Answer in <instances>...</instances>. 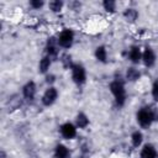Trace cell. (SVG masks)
<instances>
[{"label": "cell", "mask_w": 158, "mask_h": 158, "mask_svg": "<svg viewBox=\"0 0 158 158\" xmlns=\"http://www.w3.org/2000/svg\"><path fill=\"white\" fill-rule=\"evenodd\" d=\"M74 123L75 126L79 128V130H85L89 125H90V120H89V116L83 112V111H79L77 115H75V118H74Z\"/></svg>", "instance_id": "4fadbf2b"}, {"label": "cell", "mask_w": 158, "mask_h": 158, "mask_svg": "<svg viewBox=\"0 0 158 158\" xmlns=\"http://www.w3.org/2000/svg\"><path fill=\"white\" fill-rule=\"evenodd\" d=\"M53 158H70V149L65 144L58 143L53 149Z\"/></svg>", "instance_id": "5bb4252c"}, {"label": "cell", "mask_w": 158, "mask_h": 158, "mask_svg": "<svg viewBox=\"0 0 158 158\" xmlns=\"http://www.w3.org/2000/svg\"><path fill=\"white\" fill-rule=\"evenodd\" d=\"M151 95H152V99L158 102V79H156L153 83H152V86H151Z\"/></svg>", "instance_id": "7402d4cb"}, {"label": "cell", "mask_w": 158, "mask_h": 158, "mask_svg": "<svg viewBox=\"0 0 158 158\" xmlns=\"http://www.w3.org/2000/svg\"><path fill=\"white\" fill-rule=\"evenodd\" d=\"M64 1H62V0H51L48 4H47V6H48V9L52 11V12H54V14H59L62 10H63V7H64Z\"/></svg>", "instance_id": "ffe728a7"}, {"label": "cell", "mask_w": 158, "mask_h": 158, "mask_svg": "<svg viewBox=\"0 0 158 158\" xmlns=\"http://www.w3.org/2000/svg\"><path fill=\"white\" fill-rule=\"evenodd\" d=\"M52 63H53V60H52L48 56L44 54V56L40 59V62H38V73H40V74H43V75L48 74Z\"/></svg>", "instance_id": "2e32d148"}, {"label": "cell", "mask_w": 158, "mask_h": 158, "mask_svg": "<svg viewBox=\"0 0 158 158\" xmlns=\"http://www.w3.org/2000/svg\"><path fill=\"white\" fill-rule=\"evenodd\" d=\"M57 81V77L53 73H48L44 75V83L47 84V86H54V83Z\"/></svg>", "instance_id": "603a6c76"}, {"label": "cell", "mask_w": 158, "mask_h": 158, "mask_svg": "<svg viewBox=\"0 0 158 158\" xmlns=\"http://www.w3.org/2000/svg\"><path fill=\"white\" fill-rule=\"evenodd\" d=\"M70 75H72L73 83L78 86H81L86 83V79H88L86 69L80 63H74V65L70 68Z\"/></svg>", "instance_id": "277c9868"}, {"label": "cell", "mask_w": 158, "mask_h": 158, "mask_svg": "<svg viewBox=\"0 0 158 158\" xmlns=\"http://www.w3.org/2000/svg\"><path fill=\"white\" fill-rule=\"evenodd\" d=\"M156 62H157V54H156L154 49L149 46H146L142 49V63L144 64V67L152 68V67H154Z\"/></svg>", "instance_id": "9c48e42d"}, {"label": "cell", "mask_w": 158, "mask_h": 158, "mask_svg": "<svg viewBox=\"0 0 158 158\" xmlns=\"http://www.w3.org/2000/svg\"><path fill=\"white\" fill-rule=\"evenodd\" d=\"M59 62H60L62 67H63L64 69H67V70H70V68L74 65L73 57H72V54H69L68 52H64V53L60 54V57H59Z\"/></svg>", "instance_id": "d6986e66"}, {"label": "cell", "mask_w": 158, "mask_h": 158, "mask_svg": "<svg viewBox=\"0 0 158 158\" xmlns=\"http://www.w3.org/2000/svg\"><path fill=\"white\" fill-rule=\"evenodd\" d=\"M109 90L114 96L115 104L118 107H122L126 104L127 100V93H126V88H125V80L121 79H114L112 81H110L109 84Z\"/></svg>", "instance_id": "7a4b0ae2"}, {"label": "cell", "mask_w": 158, "mask_h": 158, "mask_svg": "<svg viewBox=\"0 0 158 158\" xmlns=\"http://www.w3.org/2000/svg\"><path fill=\"white\" fill-rule=\"evenodd\" d=\"M57 40H58V44L62 49H69L73 47L74 44V41H75V33L73 30L70 28H63L58 36H57Z\"/></svg>", "instance_id": "5b68a950"}, {"label": "cell", "mask_w": 158, "mask_h": 158, "mask_svg": "<svg viewBox=\"0 0 158 158\" xmlns=\"http://www.w3.org/2000/svg\"><path fill=\"white\" fill-rule=\"evenodd\" d=\"M58 96H59V91L56 86H47L41 96V104L46 107H49L56 104V101L58 100Z\"/></svg>", "instance_id": "8992f818"}, {"label": "cell", "mask_w": 158, "mask_h": 158, "mask_svg": "<svg viewBox=\"0 0 158 158\" xmlns=\"http://www.w3.org/2000/svg\"><path fill=\"white\" fill-rule=\"evenodd\" d=\"M122 16L123 19L128 22V23H135L137 20H138V16H139V12L138 10H136L135 7H126L122 12Z\"/></svg>", "instance_id": "ac0fdd59"}, {"label": "cell", "mask_w": 158, "mask_h": 158, "mask_svg": "<svg viewBox=\"0 0 158 158\" xmlns=\"http://www.w3.org/2000/svg\"><path fill=\"white\" fill-rule=\"evenodd\" d=\"M94 57L99 63H107L109 62V54H107V49L105 46H98L94 51Z\"/></svg>", "instance_id": "9a60e30c"}, {"label": "cell", "mask_w": 158, "mask_h": 158, "mask_svg": "<svg viewBox=\"0 0 158 158\" xmlns=\"http://www.w3.org/2000/svg\"><path fill=\"white\" fill-rule=\"evenodd\" d=\"M127 59L133 64L137 65L142 62V48L137 44H132L127 49Z\"/></svg>", "instance_id": "30bf717a"}, {"label": "cell", "mask_w": 158, "mask_h": 158, "mask_svg": "<svg viewBox=\"0 0 158 158\" xmlns=\"http://www.w3.org/2000/svg\"><path fill=\"white\" fill-rule=\"evenodd\" d=\"M0 158H6V153H5V151H4V149H1V151H0Z\"/></svg>", "instance_id": "484cf974"}, {"label": "cell", "mask_w": 158, "mask_h": 158, "mask_svg": "<svg viewBox=\"0 0 158 158\" xmlns=\"http://www.w3.org/2000/svg\"><path fill=\"white\" fill-rule=\"evenodd\" d=\"M141 70L136 67V65H131V67H127L126 72H125V81H128V83H136L141 79Z\"/></svg>", "instance_id": "8fae6325"}, {"label": "cell", "mask_w": 158, "mask_h": 158, "mask_svg": "<svg viewBox=\"0 0 158 158\" xmlns=\"http://www.w3.org/2000/svg\"><path fill=\"white\" fill-rule=\"evenodd\" d=\"M101 5H102V9H104L106 12H109V14L116 12V6H117L116 1H114V0H104V1L101 2Z\"/></svg>", "instance_id": "44dd1931"}, {"label": "cell", "mask_w": 158, "mask_h": 158, "mask_svg": "<svg viewBox=\"0 0 158 158\" xmlns=\"http://www.w3.org/2000/svg\"><path fill=\"white\" fill-rule=\"evenodd\" d=\"M67 5H68V9L73 10V11H80V9H81V2H79L77 0H72Z\"/></svg>", "instance_id": "d4e9b609"}, {"label": "cell", "mask_w": 158, "mask_h": 158, "mask_svg": "<svg viewBox=\"0 0 158 158\" xmlns=\"http://www.w3.org/2000/svg\"><path fill=\"white\" fill-rule=\"evenodd\" d=\"M143 139H144V136L141 130H135L130 136V141L133 148H141L143 146Z\"/></svg>", "instance_id": "e0dca14e"}, {"label": "cell", "mask_w": 158, "mask_h": 158, "mask_svg": "<svg viewBox=\"0 0 158 158\" xmlns=\"http://www.w3.org/2000/svg\"><path fill=\"white\" fill-rule=\"evenodd\" d=\"M136 121L141 128L147 130L154 121H158V110L153 106L142 107L136 112Z\"/></svg>", "instance_id": "6da1fadb"}, {"label": "cell", "mask_w": 158, "mask_h": 158, "mask_svg": "<svg viewBox=\"0 0 158 158\" xmlns=\"http://www.w3.org/2000/svg\"><path fill=\"white\" fill-rule=\"evenodd\" d=\"M139 158H158V152L152 143H144L141 147Z\"/></svg>", "instance_id": "7c38bea8"}, {"label": "cell", "mask_w": 158, "mask_h": 158, "mask_svg": "<svg viewBox=\"0 0 158 158\" xmlns=\"http://www.w3.org/2000/svg\"><path fill=\"white\" fill-rule=\"evenodd\" d=\"M21 95L26 101H33L37 95V84L33 80H28L21 89Z\"/></svg>", "instance_id": "ba28073f"}, {"label": "cell", "mask_w": 158, "mask_h": 158, "mask_svg": "<svg viewBox=\"0 0 158 158\" xmlns=\"http://www.w3.org/2000/svg\"><path fill=\"white\" fill-rule=\"evenodd\" d=\"M59 133L60 136L64 138V139H74L77 137V133H78V127L75 126L74 122H64L59 126Z\"/></svg>", "instance_id": "52a82bcc"}, {"label": "cell", "mask_w": 158, "mask_h": 158, "mask_svg": "<svg viewBox=\"0 0 158 158\" xmlns=\"http://www.w3.org/2000/svg\"><path fill=\"white\" fill-rule=\"evenodd\" d=\"M44 1L43 0H30L28 1V5H30V7L31 9H33V10H40V9H42L43 6H44Z\"/></svg>", "instance_id": "cb8c5ba5"}, {"label": "cell", "mask_w": 158, "mask_h": 158, "mask_svg": "<svg viewBox=\"0 0 158 158\" xmlns=\"http://www.w3.org/2000/svg\"><path fill=\"white\" fill-rule=\"evenodd\" d=\"M44 54L48 56L53 62L59 60V57L62 53H60V47L58 44L57 36H51L47 38L46 46H44Z\"/></svg>", "instance_id": "3957f363"}]
</instances>
